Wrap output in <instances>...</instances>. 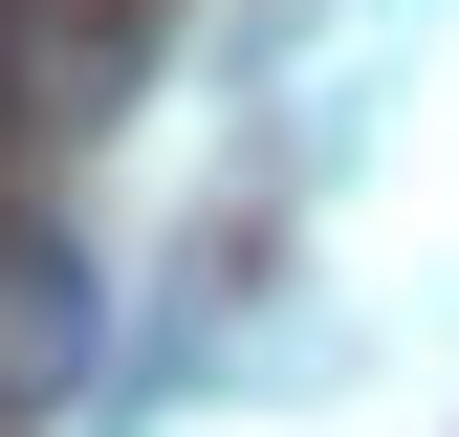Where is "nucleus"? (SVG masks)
Segmentation results:
<instances>
[{"instance_id":"obj_1","label":"nucleus","mask_w":459,"mask_h":437,"mask_svg":"<svg viewBox=\"0 0 459 437\" xmlns=\"http://www.w3.org/2000/svg\"><path fill=\"white\" fill-rule=\"evenodd\" d=\"M88 350H109V285H88V241L66 218H0V437H44L88 394Z\"/></svg>"},{"instance_id":"obj_2","label":"nucleus","mask_w":459,"mask_h":437,"mask_svg":"<svg viewBox=\"0 0 459 437\" xmlns=\"http://www.w3.org/2000/svg\"><path fill=\"white\" fill-rule=\"evenodd\" d=\"M109 88H132V22H109V0H22V109L44 132H88Z\"/></svg>"},{"instance_id":"obj_3","label":"nucleus","mask_w":459,"mask_h":437,"mask_svg":"<svg viewBox=\"0 0 459 437\" xmlns=\"http://www.w3.org/2000/svg\"><path fill=\"white\" fill-rule=\"evenodd\" d=\"M0 109H22V0H0Z\"/></svg>"}]
</instances>
